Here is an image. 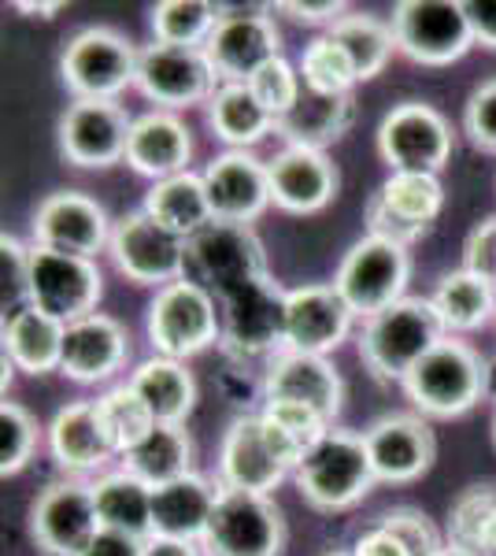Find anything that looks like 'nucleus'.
<instances>
[{
  "instance_id": "1",
  "label": "nucleus",
  "mask_w": 496,
  "mask_h": 556,
  "mask_svg": "<svg viewBox=\"0 0 496 556\" xmlns=\"http://www.w3.org/2000/svg\"><path fill=\"white\" fill-rule=\"evenodd\" d=\"M400 386L422 419H456L489 393V364L474 345L448 334L404 375Z\"/></svg>"
},
{
  "instance_id": "2",
  "label": "nucleus",
  "mask_w": 496,
  "mask_h": 556,
  "mask_svg": "<svg viewBox=\"0 0 496 556\" xmlns=\"http://www.w3.org/2000/svg\"><path fill=\"white\" fill-rule=\"evenodd\" d=\"M445 334L441 316L430 298H404L393 308L364 319L359 330V361L378 382H404L422 356Z\"/></svg>"
},
{
  "instance_id": "3",
  "label": "nucleus",
  "mask_w": 496,
  "mask_h": 556,
  "mask_svg": "<svg viewBox=\"0 0 496 556\" xmlns=\"http://www.w3.org/2000/svg\"><path fill=\"white\" fill-rule=\"evenodd\" d=\"M301 497L319 513H345L374 486V464L364 434L330 427L319 445H311L301 468L293 471Z\"/></svg>"
},
{
  "instance_id": "4",
  "label": "nucleus",
  "mask_w": 496,
  "mask_h": 556,
  "mask_svg": "<svg viewBox=\"0 0 496 556\" xmlns=\"http://www.w3.org/2000/svg\"><path fill=\"white\" fill-rule=\"evenodd\" d=\"M411 282V253L408 245H396L390 238L367 235L348 249L333 275V290L345 298L352 316L371 319L378 312L393 308L408 298Z\"/></svg>"
},
{
  "instance_id": "5",
  "label": "nucleus",
  "mask_w": 496,
  "mask_h": 556,
  "mask_svg": "<svg viewBox=\"0 0 496 556\" xmlns=\"http://www.w3.org/2000/svg\"><path fill=\"white\" fill-rule=\"evenodd\" d=\"M145 327L156 356L189 361L219 342V304L196 278H178V282L156 290Z\"/></svg>"
},
{
  "instance_id": "6",
  "label": "nucleus",
  "mask_w": 496,
  "mask_h": 556,
  "mask_svg": "<svg viewBox=\"0 0 496 556\" xmlns=\"http://www.w3.org/2000/svg\"><path fill=\"white\" fill-rule=\"evenodd\" d=\"M138 75V49L112 26H86L60 56V78L75 101H115Z\"/></svg>"
},
{
  "instance_id": "7",
  "label": "nucleus",
  "mask_w": 496,
  "mask_h": 556,
  "mask_svg": "<svg viewBox=\"0 0 496 556\" xmlns=\"http://www.w3.org/2000/svg\"><path fill=\"white\" fill-rule=\"evenodd\" d=\"M204 556H282L285 519L267 493L222 490L201 538Z\"/></svg>"
},
{
  "instance_id": "8",
  "label": "nucleus",
  "mask_w": 496,
  "mask_h": 556,
  "mask_svg": "<svg viewBox=\"0 0 496 556\" xmlns=\"http://www.w3.org/2000/svg\"><path fill=\"white\" fill-rule=\"evenodd\" d=\"M396 49L422 67H448L474 45L463 0H400L393 8Z\"/></svg>"
},
{
  "instance_id": "9",
  "label": "nucleus",
  "mask_w": 496,
  "mask_h": 556,
  "mask_svg": "<svg viewBox=\"0 0 496 556\" xmlns=\"http://www.w3.org/2000/svg\"><path fill=\"white\" fill-rule=\"evenodd\" d=\"M119 275L138 286H170L186 278L189 264V238L175 235L164 223H156L145 208L126 212L112 223V241H107Z\"/></svg>"
},
{
  "instance_id": "10",
  "label": "nucleus",
  "mask_w": 496,
  "mask_h": 556,
  "mask_svg": "<svg viewBox=\"0 0 496 556\" xmlns=\"http://www.w3.org/2000/svg\"><path fill=\"white\" fill-rule=\"evenodd\" d=\"M378 156L396 172L441 175L453 156V127L427 101H404L378 123Z\"/></svg>"
},
{
  "instance_id": "11",
  "label": "nucleus",
  "mask_w": 496,
  "mask_h": 556,
  "mask_svg": "<svg viewBox=\"0 0 496 556\" xmlns=\"http://www.w3.org/2000/svg\"><path fill=\"white\" fill-rule=\"evenodd\" d=\"M133 86L149 97L160 112H178V108L207 104L219 89L212 60L204 49H182V45L152 41L138 49V75Z\"/></svg>"
},
{
  "instance_id": "12",
  "label": "nucleus",
  "mask_w": 496,
  "mask_h": 556,
  "mask_svg": "<svg viewBox=\"0 0 496 556\" xmlns=\"http://www.w3.org/2000/svg\"><path fill=\"white\" fill-rule=\"evenodd\" d=\"M104 298V278L97 260L30 245V304L60 323L93 316Z\"/></svg>"
},
{
  "instance_id": "13",
  "label": "nucleus",
  "mask_w": 496,
  "mask_h": 556,
  "mask_svg": "<svg viewBox=\"0 0 496 556\" xmlns=\"http://www.w3.org/2000/svg\"><path fill=\"white\" fill-rule=\"evenodd\" d=\"M441 208H445V186L437 175L396 172L367 201V235L411 249L422 235H430Z\"/></svg>"
},
{
  "instance_id": "14",
  "label": "nucleus",
  "mask_w": 496,
  "mask_h": 556,
  "mask_svg": "<svg viewBox=\"0 0 496 556\" xmlns=\"http://www.w3.org/2000/svg\"><path fill=\"white\" fill-rule=\"evenodd\" d=\"M352 308L330 286H301L278 298V349L327 356L352 330Z\"/></svg>"
},
{
  "instance_id": "15",
  "label": "nucleus",
  "mask_w": 496,
  "mask_h": 556,
  "mask_svg": "<svg viewBox=\"0 0 496 556\" xmlns=\"http://www.w3.org/2000/svg\"><path fill=\"white\" fill-rule=\"evenodd\" d=\"M133 119L119 101H71L60 115V152L67 164L104 172L126 160Z\"/></svg>"
},
{
  "instance_id": "16",
  "label": "nucleus",
  "mask_w": 496,
  "mask_h": 556,
  "mask_svg": "<svg viewBox=\"0 0 496 556\" xmlns=\"http://www.w3.org/2000/svg\"><path fill=\"white\" fill-rule=\"evenodd\" d=\"M97 531H101V519H97L89 482H52L30 505V538L44 556H78Z\"/></svg>"
},
{
  "instance_id": "17",
  "label": "nucleus",
  "mask_w": 496,
  "mask_h": 556,
  "mask_svg": "<svg viewBox=\"0 0 496 556\" xmlns=\"http://www.w3.org/2000/svg\"><path fill=\"white\" fill-rule=\"evenodd\" d=\"M367 453L374 464V479L390 482V486H404V482L422 479L434 468L437 438L422 416L411 412H390V416L374 419L364 430Z\"/></svg>"
},
{
  "instance_id": "18",
  "label": "nucleus",
  "mask_w": 496,
  "mask_h": 556,
  "mask_svg": "<svg viewBox=\"0 0 496 556\" xmlns=\"http://www.w3.org/2000/svg\"><path fill=\"white\" fill-rule=\"evenodd\" d=\"M30 235H34V245L93 260L107 241H112V223H107L104 208L89 193L60 190V193H49L38 204Z\"/></svg>"
},
{
  "instance_id": "19",
  "label": "nucleus",
  "mask_w": 496,
  "mask_h": 556,
  "mask_svg": "<svg viewBox=\"0 0 496 556\" xmlns=\"http://www.w3.org/2000/svg\"><path fill=\"white\" fill-rule=\"evenodd\" d=\"M219 83H249L259 67L282 56V34L270 15L259 12H222L219 26L204 45Z\"/></svg>"
},
{
  "instance_id": "20",
  "label": "nucleus",
  "mask_w": 496,
  "mask_h": 556,
  "mask_svg": "<svg viewBox=\"0 0 496 556\" xmlns=\"http://www.w3.org/2000/svg\"><path fill=\"white\" fill-rule=\"evenodd\" d=\"M204 190L212 201L215 223H233V227H249L270 204V178L267 164L252 156L245 149H230L215 156L204 167Z\"/></svg>"
},
{
  "instance_id": "21",
  "label": "nucleus",
  "mask_w": 496,
  "mask_h": 556,
  "mask_svg": "<svg viewBox=\"0 0 496 556\" xmlns=\"http://www.w3.org/2000/svg\"><path fill=\"white\" fill-rule=\"evenodd\" d=\"M270 204L290 215H315L338 197V167L327 152L285 146L267 160Z\"/></svg>"
},
{
  "instance_id": "22",
  "label": "nucleus",
  "mask_w": 496,
  "mask_h": 556,
  "mask_svg": "<svg viewBox=\"0 0 496 556\" xmlns=\"http://www.w3.org/2000/svg\"><path fill=\"white\" fill-rule=\"evenodd\" d=\"M264 397L267 401H290V405H308L330 424L341 416L345 401V382L338 367L327 356L293 353V349H275L264 375Z\"/></svg>"
},
{
  "instance_id": "23",
  "label": "nucleus",
  "mask_w": 496,
  "mask_h": 556,
  "mask_svg": "<svg viewBox=\"0 0 496 556\" xmlns=\"http://www.w3.org/2000/svg\"><path fill=\"white\" fill-rule=\"evenodd\" d=\"M189 260L201 267L196 282H215L222 290H238V286H267L264 267V245L256 241L249 227H233V223H212L189 241Z\"/></svg>"
},
{
  "instance_id": "24",
  "label": "nucleus",
  "mask_w": 496,
  "mask_h": 556,
  "mask_svg": "<svg viewBox=\"0 0 496 556\" xmlns=\"http://www.w3.org/2000/svg\"><path fill=\"white\" fill-rule=\"evenodd\" d=\"M285 475H293L270 450L267 430L259 416H238L222 434L219 445V486L222 490H245V493H267L282 486Z\"/></svg>"
},
{
  "instance_id": "25",
  "label": "nucleus",
  "mask_w": 496,
  "mask_h": 556,
  "mask_svg": "<svg viewBox=\"0 0 496 556\" xmlns=\"http://www.w3.org/2000/svg\"><path fill=\"white\" fill-rule=\"evenodd\" d=\"M130 356V334L119 319L93 312V316L67 323V342H63V364L60 371L71 382H104L126 364Z\"/></svg>"
},
{
  "instance_id": "26",
  "label": "nucleus",
  "mask_w": 496,
  "mask_h": 556,
  "mask_svg": "<svg viewBox=\"0 0 496 556\" xmlns=\"http://www.w3.org/2000/svg\"><path fill=\"white\" fill-rule=\"evenodd\" d=\"M189 160H193V134L175 112H145L133 119L130 141H126V164L138 175L152 178V182H164L189 172Z\"/></svg>"
},
{
  "instance_id": "27",
  "label": "nucleus",
  "mask_w": 496,
  "mask_h": 556,
  "mask_svg": "<svg viewBox=\"0 0 496 556\" xmlns=\"http://www.w3.org/2000/svg\"><path fill=\"white\" fill-rule=\"evenodd\" d=\"M49 450L52 460L71 475L104 471L119 456L115 445L107 442L97 401H75V405L56 412V419L49 424Z\"/></svg>"
},
{
  "instance_id": "28",
  "label": "nucleus",
  "mask_w": 496,
  "mask_h": 556,
  "mask_svg": "<svg viewBox=\"0 0 496 556\" xmlns=\"http://www.w3.org/2000/svg\"><path fill=\"white\" fill-rule=\"evenodd\" d=\"M219 493L222 486H215L207 475L196 471L156 486L152 490V534L201 545L207 523L215 516V505H219Z\"/></svg>"
},
{
  "instance_id": "29",
  "label": "nucleus",
  "mask_w": 496,
  "mask_h": 556,
  "mask_svg": "<svg viewBox=\"0 0 496 556\" xmlns=\"http://www.w3.org/2000/svg\"><path fill=\"white\" fill-rule=\"evenodd\" d=\"M63 342H67V323L34 308V304L4 319V356L26 375L60 371Z\"/></svg>"
},
{
  "instance_id": "30",
  "label": "nucleus",
  "mask_w": 496,
  "mask_h": 556,
  "mask_svg": "<svg viewBox=\"0 0 496 556\" xmlns=\"http://www.w3.org/2000/svg\"><path fill=\"white\" fill-rule=\"evenodd\" d=\"M89 486H93L97 519H101L104 531H119V534L149 542L152 538V486L149 482H141L138 475L119 468V471L97 475V482H89Z\"/></svg>"
},
{
  "instance_id": "31",
  "label": "nucleus",
  "mask_w": 496,
  "mask_h": 556,
  "mask_svg": "<svg viewBox=\"0 0 496 556\" xmlns=\"http://www.w3.org/2000/svg\"><path fill=\"white\" fill-rule=\"evenodd\" d=\"M356 119V101L348 97H327V93H311L304 89L301 101L275 134H282L285 146H304V149H319L327 152V146L345 138V130Z\"/></svg>"
},
{
  "instance_id": "32",
  "label": "nucleus",
  "mask_w": 496,
  "mask_h": 556,
  "mask_svg": "<svg viewBox=\"0 0 496 556\" xmlns=\"http://www.w3.org/2000/svg\"><path fill=\"white\" fill-rule=\"evenodd\" d=\"M207 123H212L215 138L245 152L259 146L270 130H278V119L256 101V93L245 83H227L215 89V97L207 101Z\"/></svg>"
},
{
  "instance_id": "33",
  "label": "nucleus",
  "mask_w": 496,
  "mask_h": 556,
  "mask_svg": "<svg viewBox=\"0 0 496 556\" xmlns=\"http://www.w3.org/2000/svg\"><path fill=\"white\" fill-rule=\"evenodd\" d=\"M141 208H145L156 223H164V227H170L175 235H182L189 241L215 223L204 178L193 172L164 178V182H152V190L145 193V204H141Z\"/></svg>"
},
{
  "instance_id": "34",
  "label": "nucleus",
  "mask_w": 496,
  "mask_h": 556,
  "mask_svg": "<svg viewBox=\"0 0 496 556\" xmlns=\"http://www.w3.org/2000/svg\"><path fill=\"white\" fill-rule=\"evenodd\" d=\"M430 301H434L445 334H471L496 316V282L459 267L441 278Z\"/></svg>"
},
{
  "instance_id": "35",
  "label": "nucleus",
  "mask_w": 496,
  "mask_h": 556,
  "mask_svg": "<svg viewBox=\"0 0 496 556\" xmlns=\"http://www.w3.org/2000/svg\"><path fill=\"white\" fill-rule=\"evenodd\" d=\"M130 386L156 416V424H186V416L196 405V382L182 361L152 356L130 375Z\"/></svg>"
},
{
  "instance_id": "36",
  "label": "nucleus",
  "mask_w": 496,
  "mask_h": 556,
  "mask_svg": "<svg viewBox=\"0 0 496 556\" xmlns=\"http://www.w3.org/2000/svg\"><path fill=\"white\" fill-rule=\"evenodd\" d=\"M123 468L149 482L152 490L189 475L193 471V438H189L186 424H156L145 442L123 456Z\"/></svg>"
},
{
  "instance_id": "37",
  "label": "nucleus",
  "mask_w": 496,
  "mask_h": 556,
  "mask_svg": "<svg viewBox=\"0 0 496 556\" xmlns=\"http://www.w3.org/2000/svg\"><path fill=\"white\" fill-rule=\"evenodd\" d=\"M330 38L348 52L359 83H371V78L382 75L393 56V49H396L393 26L374 20V15H364V12H348L345 20L333 23Z\"/></svg>"
},
{
  "instance_id": "38",
  "label": "nucleus",
  "mask_w": 496,
  "mask_h": 556,
  "mask_svg": "<svg viewBox=\"0 0 496 556\" xmlns=\"http://www.w3.org/2000/svg\"><path fill=\"white\" fill-rule=\"evenodd\" d=\"M222 20V8L212 0H164L152 8V38L182 49H204Z\"/></svg>"
},
{
  "instance_id": "39",
  "label": "nucleus",
  "mask_w": 496,
  "mask_h": 556,
  "mask_svg": "<svg viewBox=\"0 0 496 556\" xmlns=\"http://www.w3.org/2000/svg\"><path fill=\"white\" fill-rule=\"evenodd\" d=\"M97 408H101V424L107 430V442L115 445V453L126 456L133 445H141L149 438V430L156 427V416L149 412L145 401L138 397L130 382L112 386L107 393L97 397Z\"/></svg>"
},
{
  "instance_id": "40",
  "label": "nucleus",
  "mask_w": 496,
  "mask_h": 556,
  "mask_svg": "<svg viewBox=\"0 0 496 556\" xmlns=\"http://www.w3.org/2000/svg\"><path fill=\"white\" fill-rule=\"evenodd\" d=\"M301 78H304V89H311V93H327V97H348L352 86L359 83L348 52L341 49L330 34L315 38L308 49H304Z\"/></svg>"
},
{
  "instance_id": "41",
  "label": "nucleus",
  "mask_w": 496,
  "mask_h": 556,
  "mask_svg": "<svg viewBox=\"0 0 496 556\" xmlns=\"http://www.w3.org/2000/svg\"><path fill=\"white\" fill-rule=\"evenodd\" d=\"M41 442L38 419L26 412L20 401H4L0 405V475H20L30 464L34 450Z\"/></svg>"
},
{
  "instance_id": "42",
  "label": "nucleus",
  "mask_w": 496,
  "mask_h": 556,
  "mask_svg": "<svg viewBox=\"0 0 496 556\" xmlns=\"http://www.w3.org/2000/svg\"><path fill=\"white\" fill-rule=\"evenodd\" d=\"M496 516V486L485 482V486H467L456 497L453 513H448V534H453L456 545L463 549H482V534L485 527L493 523Z\"/></svg>"
},
{
  "instance_id": "43",
  "label": "nucleus",
  "mask_w": 496,
  "mask_h": 556,
  "mask_svg": "<svg viewBox=\"0 0 496 556\" xmlns=\"http://www.w3.org/2000/svg\"><path fill=\"white\" fill-rule=\"evenodd\" d=\"M245 86L252 89V93H256V101L264 104L278 123H282L285 115L293 112L296 101H301V93H304V89H301V75H296V67L285 56H278V60H270V64H264Z\"/></svg>"
},
{
  "instance_id": "44",
  "label": "nucleus",
  "mask_w": 496,
  "mask_h": 556,
  "mask_svg": "<svg viewBox=\"0 0 496 556\" xmlns=\"http://www.w3.org/2000/svg\"><path fill=\"white\" fill-rule=\"evenodd\" d=\"M0 278H4V312H20L30 304V245L20 238H0Z\"/></svg>"
},
{
  "instance_id": "45",
  "label": "nucleus",
  "mask_w": 496,
  "mask_h": 556,
  "mask_svg": "<svg viewBox=\"0 0 496 556\" xmlns=\"http://www.w3.org/2000/svg\"><path fill=\"white\" fill-rule=\"evenodd\" d=\"M378 527H385L390 534L400 538L411 549V556H434L441 545H445L441 542V531L430 523L427 513H419V508H393V513H385L378 519Z\"/></svg>"
},
{
  "instance_id": "46",
  "label": "nucleus",
  "mask_w": 496,
  "mask_h": 556,
  "mask_svg": "<svg viewBox=\"0 0 496 556\" xmlns=\"http://www.w3.org/2000/svg\"><path fill=\"white\" fill-rule=\"evenodd\" d=\"M463 130H467V138H471V146L478 152H489V156H496V78L482 83L471 97H467Z\"/></svg>"
},
{
  "instance_id": "47",
  "label": "nucleus",
  "mask_w": 496,
  "mask_h": 556,
  "mask_svg": "<svg viewBox=\"0 0 496 556\" xmlns=\"http://www.w3.org/2000/svg\"><path fill=\"white\" fill-rule=\"evenodd\" d=\"M463 271H474L496 282V215L482 219L463 241Z\"/></svg>"
},
{
  "instance_id": "48",
  "label": "nucleus",
  "mask_w": 496,
  "mask_h": 556,
  "mask_svg": "<svg viewBox=\"0 0 496 556\" xmlns=\"http://www.w3.org/2000/svg\"><path fill=\"white\" fill-rule=\"evenodd\" d=\"M278 12H285L290 20H296V23H308V26H315V23H338V20H345L348 15V4H341V0H278Z\"/></svg>"
},
{
  "instance_id": "49",
  "label": "nucleus",
  "mask_w": 496,
  "mask_h": 556,
  "mask_svg": "<svg viewBox=\"0 0 496 556\" xmlns=\"http://www.w3.org/2000/svg\"><path fill=\"white\" fill-rule=\"evenodd\" d=\"M145 553V542L141 538H130V534H119V531H97L93 542L86 545L78 556H141Z\"/></svg>"
},
{
  "instance_id": "50",
  "label": "nucleus",
  "mask_w": 496,
  "mask_h": 556,
  "mask_svg": "<svg viewBox=\"0 0 496 556\" xmlns=\"http://www.w3.org/2000/svg\"><path fill=\"white\" fill-rule=\"evenodd\" d=\"M467 23H471L474 45L496 49V0H463Z\"/></svg>"
},
{
  "instance_id": "51",
  "label": "nucleus",
  "mask_w": 496,
  "mask_h": 556,
  "mask_svg": "<svg viewBox=\"0 0 496 556\" xmlns=\"http://www.w3.org/2000/svg\"><path fill=\"white\" fill-rule=\"evenodd\" d=\"M352 556H411V549L396 534L385 531V527H374V531H367V534L356 538V545H352Z\"/></svg>"
},
{
  "instance_id": "52",
  "label": "nucleus",
  "mask_w": 496,
  "mask_h": 556,
  "mask_svg": "<svg viewBox=\"0 0 496 556\" xmlns=\"http://www.w3.org/2000/svg\"><path fill=\"white\" fill-rule=\"evenodd\" d=\"M141 556H204V549L196 542H178V538H156V534H152Z\"/></svg>"
},
{
  "instance_id": "53",
  "label": "nucleus",
  "mask_w": 496,
  "mask_h": 556,
  "mask_svg": "<svg viewBox=\"0 0 496 556\" xmlns=\"http://www.w3.org/2000/svg\"><path fill=\"white\" fill-rule=\"evenodd\" d=\"M15 8H20V12L38 15V20H52V15H56L63 4H23V0H20V4H15Z\"/></svg>"
},
{
  "instance_id": "54",
  "label": "nucleus",
  "mask_w": 496,
  "mask_h": 556,
  "mask_svg": "<svg viewBox=\"0 0 496 556\" xmlns=\"http://www.w3.org/2000/svg\"><path fill=\"white\" fill-rule=\"evenodd\" d=\"M434 556H482V553H474V549H463V545H456V542H445Z\"/></svg>"
},
{
  "instance_id": "55",
  "label": "nucleus",
  "mask_w": 496,
  "mask_h": 556,
  "mask_svg": "<svg viewBox=\"0 0 496 556\" xmlns=\"http://www.w3.org/2000/svg\"><path fill=\"white\" fill-rule=\"evenodd\" d=\"M493 445H496V416H493Z\"/></svg>"
},
{
  "instance_id": "56",
  "label": "nucleus",
  "mask_w": 496,
  "mask_h": 556,
  "mask_svg": "<svg viewBox=\"0 0 496 556\" xmlns=\"http://www.w3.org/2000/svg\"><path fill=\"white\" fill-rule=\"evenodd\" d=\"M327 556H352V553H327Z\"/></svg>"
}]
</instances>
